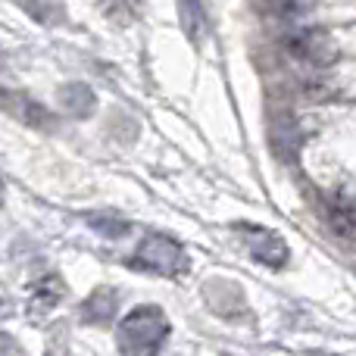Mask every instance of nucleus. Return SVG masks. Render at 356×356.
Wrapping results in <instances>:
<instances>
[{"label":"nucleus","mask_w":356,"mask_h":356,"mask_svg":"<svg viewBox=\"0 0 356 356\" xmlns=\"http://www.w3.org/2000/svg\"><path fill=\"white\" fill-rule=\"evenodd\" d=\"M169 325L166 313L154 303H144V307H135L131 313L122 316L116 328V341L119 350L131 353V356H147V353H160V347L169 341Z\"/></svg>","instance_id":"f257e3e1"},{"label":"nucleus","mask_w":356,"mask_h":356,"mask_svg":"<svg viewBox=\"0 0 356 356\" xmlns=\"http://www.w3.org/2000/svg\"><path fill=\"white\" fill-rule=\"evenodd\" d=\"M135 269L154 272V275H166L172 278L178 272L188 269V257H184L181 244H175L166 234H144L141 244L135 250V259H131Z\"/></svg>","instance_id":"f03ea898"},{"label":"nucleus","mask_w":356,"mask_h":356,"mask_svg":"<svg viewBox=\"0 0 356 356\" xmlns=\"http://www.w3.org/2000/svg\"><path fill=\"white\" fill-rule=\"evenodd\" d=\"M284 50L288 56L300 63H309V66H332L338 50H334V41L319 29H294L284 35Z\"/></svg>","instance_id":"7ed1b4c3"},{"label":"nucleus","mask_w":356,"mask_h":356,"mask_svg":"<svg viewBox=\"0 0 356 356\" xmlns=\"http://www.w3.org/2000/svg\"><path fill=\"white\" fill-rule=\"evenodd\" d=\"M244 244L250 250V257L259 266H269V269H284L291 259V247L284 244V238L272 228H259V225H244Z\"/></svg>","instance_id":"20e7f679"},{"label":"nucleus","mask_w":356,"mask_h":356,"mask_svg":"<svg viewBox=\"0 0 356 356\" xmlns=\"http://www.w3.org/2000/svg\"><path fill=\"white\" fill-rule=\"evenodd\" d=\"M0 110H6L22 125L38 129V131H56V125H60V119H56L47 106L31 100L29 94H19V91H0Z\"/></svg>","instance_id":"39448f33"},{"label":"nucleus","mask_w":356,"mask_h":356,"mask_svg":"<svg viewBox=\"0 0 356 356\" xmlns=\"http://www.w3.org/2000/svg\"><path fill=\"white\" fill-rule=\"evenodd\" d=\"M116 309H119V291L110 288V284H100V288L91 291L85 303H81L79 316L85 325H110L116 319Z\"/></svg>","instance_id":"423d86ee"},{"label":"nucleus","mask_w":356,"mask_h":356,"mask_svg":"<svg viewBox=\"0 0 356 356\" xmlns=\"http://www.w3.org/2000/svg\"><path fill=\"white\" fill-rule=\"evenodd\" d=\"M269 141L272 150L282 163H294L297 150H300V131H297V122L284 113V116H272L269 122Z\"/></svg>","instance_id":"0eeeda50"},{"label":"nucleus","mask_w":356,"mask_h":356,"mask_svg":"<svg viewBox=\"0 0 356 356\" xmlns=\"http://www.w3.org/2000/svg\"><path fill=\"white\" fill-rule=\"evenodd\" d=\"M56 100H60V106L66 110V116H72V119H88L97 110V94H94L91 85H85V81H69V85H63L60 91H56Z\"/></svg>","instance_id":"6e6552de"},{"label":"nucleus","mask_w":356,"mask_h":356,"mask_svg":"<svg viewBox=\"0 0 356 356\" xmlns=\"http://www.w3.org/2000/svg\"><path fill=\"white\" fill-rule=\"evenodd\" d=\"M66 297V284H63L60 275H44L31 284L29 294V309L31 316H47L50 309L60 307V300Z\"/></svg>","instance_id":"1a4fd4ad"},{"label":"nucleus","mask_w":356,"mask_h":356,"mask_svg":"<svg viewBox=\"0 0 356 356\" xmlns=\"http://www.w3.org/2000/svg\"><path fill=\"white\" fill-rule=\"evenodd\" d=\"M178 19H181V31L188 35L191 44H203L209 35V19L203 10V0H178Z\"/></svg>","instance_id":"9d476101"},{"label":"nucleus","mask_w":356,"mask_h":356,"mask_svg":"<svg viewBox=\"0 0 356 356\" xmlns=\"http://www.w3.org/2000/svg\"><path fill=\"white\" fill-rule=\"evenodd\" d=\"M85 225L91 228L94 234H100V238H125L129 234V219H122V216L110 213V209H94V213H85Z\"/></svg>","instance_id":"9b49d317"},{"label":"nucleus","mask_w":356,"mask_h":356,"mask_svg":"<svg viewBox=\"0 0 356 356\" xmlns=\"http://www.w3.org/2000/svg\"><path fill=\"white\" fill-rule=\"evenodd\" d=\"M25 10V16H31L41 25H60L66 22V0H16Z\"/></svg>","instance_id":"f8f14e48"},{"label":"nucleus","mask_w":356,"mask_h":356,"mask_svg":"<svg viewBox=\"0 0 356 356\" xmlns=\"http://www.w3.org/2000/svg\"><path fill=\"white\" fill-rule=\"evenodd\" d=\"M328 225L338 238H356V207L344 200L328 203Z\"/></svg>","instance_id":"ddd939ff"},{"label":"nucleus","mask_w":356,"mask_h":356,"mask_svg":"<svg viewBox=\"0 0 356 356\" xmlns=\"http://www.w3.org/2000/svg\"><path fill=\"white\" fill-rule=\"evenodd\" d=\"M106 10H110V16H116V10H129L135 16V0H106Z\"/></svg>","instance_id":"4468645a"},{"label":"nucleus","mask_w":356,"mask_h":356,"mask_svg":"<svg viewBox=\"0 0 356 356\" xmlns=\"http://www.w3.org/2000/svg\"><path fill=\"white\" fill-rule=\"evenodd\" d=\"M266 6H272V10L278 13H294L297 10V0H263Z\"/></svg>","instance_id":"2eb2a0df"},{"label":"nucleus","mask_w":356,"mask_h":356,"mask_svg":"<svg viewBox=\"0 0 356 356\" xmlns=\"http://www.w3.org/2000/svg\"><path fill=\"white\" fill-rule=\"evenodd\" d=\"M19 350H22V347H19L6 332H0V353H19Z\"/></svg>","instance_id":"dca6fc26"},{"label":"nucleus","mask_w":356,"mask_h":356,"mask_svg":"<svg viewBox=\"0 0 356 356\" xmlns=\"http://www.w3.org/2000/svg\"><path fill=\"white\" fill-rule=\"evenodd\" d=\"M0 203H3V178H0Z\"/></svg>","instance_id":"f3484780"},{"label":"nucleus","mask_w":356,"mask_h":356,"mask_svg":"<svg viewBox=\"0 0 356 356\" xmlns=\"http://www.w3.org/2000/svg\"><path fill=\"white\" fill-rule=\"evenodd\" d=\"M0 66H3V56H0Z\"/></svg>","instance_id":"a211bd4d"}]
</instances>
